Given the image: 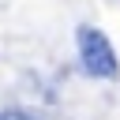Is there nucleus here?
Wrapping results in <instances>:
<instances>
[{
	"label": "nucleus",
	"instance_id": "nucleus-1",
	"mask_svg": "<svg viewBox=\"0 0 120 120\" xmlns=\"http://www.w3.org/2000/svg\"><path fill=\"white\" fill-rule=\"evenodd\" d=\"M75 45H79V60H82V71H86V75H94V79H116V75H120L116 52H112L109 38H105L98 26H79Z\"/></svg>",
	"mask_w": 120,
	"mask_h": 120
},
{
	"label": "nucleus",
	"instance_id": "nucleus-2",
	"mask_svg": "<svg viewBox=\"0 0 120 120\" xmlns=\"http://www.w3.org/2000/svg\"><path fill=\"white\" fill-rule=\"evenodd\" d=\"M0 120H34L30 112H22V109H4L0 112Z\"/></svg>",
	"mask_w": 120,
	"mask_h": 120
}]
</instances>
